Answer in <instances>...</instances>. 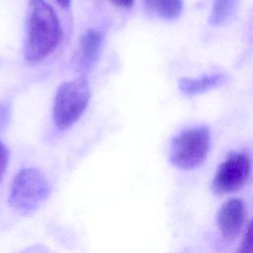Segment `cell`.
I'll use <instances>...</instances> for the list:
<instances>
[{"mask_svg": "<svg viewBox=\"0 0 253 253\" xmlns=\"http://www.w3.org/2000/svg\"><path fill=\"white\" fill-rule=\"evenodd\" d=\"M246 211L244 204L239 199H230L226 201L217 212V226L226 239H233L242 229Z\"/></svg>", "mask_w": 253, "mask_h": 253, "instance_id": "obj_6", "label": "cell"}, {"mask_svg": "<svg viewBox=\"0 0 253 253\" xmlns=\"http://www.w3.org/2000/svg\"><path fill=\"white\" fill-rule=\"evenodd\" d=\"M61 26L54 9L44 0H30L28 9V34L24 55L32 63L49 56L58 46Z\"/></svg>", "mask_w": 253, "mask_h": 253, "instance_id": "obj_1", "label": "cell"}, {"mask_svg": "<svg viewBox=\"0 0 253 253\" xmlns=\"http://www.w3.org/2000/svg\"><path fill=\"white\" fill-rule=\"evenodd\" d=\"M9 150L7 146L0 140V183L3 180V177L6 173L8 163H9Z\"/></svg>", "mask_w": 253, "mask_h": 253, "instance_id": "obj_12", "label": "cell"}, {"mask_svg": "<svg viewBox=\"0 0 253 253\" xmlns=\"http://www.w3.org/2000/svg\"><path fill=\"white\" fill-rule=\"evenodd\" d=\"M112 2H113V4H115L116 6L129 9V8L132 7L134 0H112Z\"/></svg>", "mask_w": 253, "mask_h": 253, "instance_id": "obj_14", "label": "cell"}, {"mask_svg": "<svg viewBox=\"0 0 253 253\" xmlns=\"http://www.w3.org/2000/svg\"><path fill=\"white\" fill-rule=\"evenodd\" d=\"M55 2L57 4H59V6H61L62 8H67V7H69L71 0H55Z\"/></svg>", "mask_w": 253, "mask_h": 253, "instance_id": "obj_15", "label": "cell"}, {"mask_svg": "<svg viewBox=\"0 0 253 253\" xmlns=\"http://www.w3.org/2000/svg\"><path fill=\"white\" fill-rule=\"evenodd\" d=\"M250 171L251 164L247 154L231 153L218 166L212 180V187L219 194L235 192L246 183Z\"/></svg>", "mask_w": 253, "mask_h": 253, "instance_id": "obj_5", "label": "cell"}, {"mask_svg": "<svg viewBox=\"0 0 253 253\" xmlns=\"http://www.w3.org/2000/svg\"><path fill=\"white\" fill-rule=\"evenodd\" d=\"M144 5L154 15L165 20H171L180 16L183 0H144Z\"/></svg>", "mask_w": 253, "mask_h": 253, "instance_id": "obj_9", "label": "cell"}, {"mask_svg": "<svg viewBox=\"0 0 253 253\" xmlns=\"http://www.w3.org/2000/svg\"><path fill=\"white\" fill-rule=\"evenodd\" d=\"M47 179L37 168H23L15 175L8 196V204L20 213H32L48 198Z\"/></svg>", "mask_w": 253, "mask_h": 253, "instance_id": "obj_2", "label": "cell"}, {"mask_svg": "<svg viewBox=\"0 0 253 253\" xmlns=\"http://www.w3.org/2000/svg\"><path fill=\"white\" fill-rule=\"evenodd\" d=\"M91 96L89 83L84 76L63 82L57 89L52 117L59 129L70 127L86 110Z\"/></svg>", "mask_w": 253, "mask_h": 253, "instance_id": "obj_3", "label": "cell"}, {"mask_svg": "<svg viewBox=\"0 0 253 253\" xmlns=\"http://www.w3.org/2000/svg\"><path fill=\"white\" fill-rule=\"evenodd\" d=\"M104 42V35L98 30L87 31L80 40L78 64L80 69H89L97 60Z\"/></svg>", "mask_w": 253, "mask_h": 253, "instance_id": "obj_7", "label": "cell"}, {"mask_svg": "<svg viewBox=\"0 0 253 253\" xmlns=\"http://www.w3.org/2000/svg\"><path fill=\"white\" fill-rule=\"evenodd\" d=\"M207 126H195L178 133L171 142L170 161L177 168L192 170L206 160L210 149Z\"/></svg>", "mask_w": 253, "mask_h": 253, "instance_id": "obj_4", "label": "cell"}, {"mask_svg": "<svg viewBox=\"0 0 253 253\" xmlns=\"http://www.w3.org/2000/svg\"><path fill=\"white\" fill-rule=\"evenodd\" d=\"M235 253H253V219L249 222Z\"/></svg>", "mask_w": 253, "mask_h": 253, "instance_id": "obj_11", "label": "cell"}, {"mask_svg": "<svg viewBox=\"0 0 253 253\" xmlns=\"http://www.w3.org/2000/svg\"><path fill=\"white\" fill-rule=\"evenodd\" d=\"M7 120H8V112H7L6 108H5V106H3L0 103V130L7 124Z\"/></svg>", "mask_w": 253, "mask_h": 253, "instance_id": "obj_13", "label": "cell"}, {"mask_svg": "<svg viewBox=\"0 0 253 253\" xmlns=\"http://www.w3.org/2000/svg\"><path fill=\"white\" fill-rule=\"evenodd\" d=\"M236 6V0H215L212 6L211 22L214 25H220L226 22Z\"/></svg>", "mask_w": 253, "mask_h": 253, "instance_id": "obj_10", "label": "cell"}, {"mask_svg": "<svg viewBox=\"0 0 253 253\" xmlns=\"http://www.w3.org/2000/svg\"><path fill=\"white\" fill-rule=\"evenodd\" d=\"M223 74H211L200 78H183L179 82L180 90L188 95H196L213 89L225 82Z\"/></svg>", "mask_w": 253, "mask_h": 253, "instance_id": "obj_8", "label": "cell"}]
</instances>
